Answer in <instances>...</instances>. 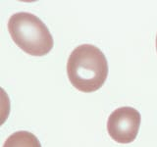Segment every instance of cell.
<instances>
[{
	"label": "cell",
	"instance_id": "6da1fadb",
	"mask_svg": "<svg viewBox=\"0 0 157 147\" xmlns=\"http://www.w3.org/2000/svg\"><path fill=\"white\" fill-rule=\"evenodd\" d=\"M67 75L72 85L82 92H93L104 85L108 62L99 48L91 44L76 47L69 56Z\"/></svg>",
	"mask_w": 157,
	"mask_h": 147
},
{
	"label": "cell",
	"instance_id": "7a4b0ae2",
	"mask_svg": "<svg viewBox=\"0 0 157 147\" xmlns=\"http://www.w3.org/2000/svg\"><path fill=\"white\" fill-rule=\"evenodd\" d=\"M8 31L13 41L32 56H44L53 48V37L48 28L33 14L18 12L12 15Z\"/></svg>",
	"mask_w": 157,
	"mask_h": 147
},
{
	"label": "cell",
	"instance_id": "3957f363",
	"mask_svg": "<svg viewBox=\"0 0 157 147\" xmlns=\"http://www.w3.org/2000/svg\"><path fill=\"white\" fill-rule=\"evenodd\" d=\"M140 126V112L132 107H121L113 111L107 121V131L118 143L126 144L134 141Z\"/></svg>",
	"mask_w": 157,
	"mask_h": 147
},
{
	"label": "cell",
	"instance_id": "277c9868",
	"mask_svg": "<svg viewBox=\"0 0 157 147\" xmlns=\"http://www.w3.org/2000/svg\"><path fill=\"white\" fill-rule=\"evenodd\" d=\"M3 147H41L33 134L26 130L16 131L5 140Z\"/></svg>",
	"mask_w": 157,
	"mask_h": 147
},
{
	"label": "cell",
	"instance_id": "5b68a950",
	"mask_svg": "<svg viewBox=\"0 0 157 147\" xmlns=\"http://www.w3.org/2000/svg\"><path fill=\"white\" fill-rule=\"evenodd\" d=\"M156 51H157V36H156Z\"/></svg>",
	"mask_w": 157,
	"mask_h": 147
}]
</instances>
